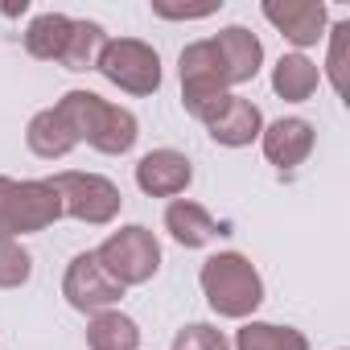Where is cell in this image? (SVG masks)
Masks as SVG:
<instances>
[{
    "mask_svg": "<svg viewBox=\"0 0 350 350\" xmlns=\"http://www.w3.org/2000/svg\"><path fill=\"white\" fill-rule=\"evenodd\" d=\"M54 107L66 120V128L75 132V140L79 144H91L103 157H124L140 140L136 116L128 107H120V103H107L95 91H66Z\"/></svg>",
    "mask_w": 350,
    "mask_h": 350,
    "instance_id": "6da1fadb",
    "label": "cell"
},
{
    "mask_svg": "<svg viewBox=\"0 0 350 350\" xmlns=\"http://www.w3.org/2000/svg\"><path fill=\"white\" fill-rule=\"evenodd\" d=\"M202 297L219 317L231 321H247L260 305H264V280L256 272V264L243 252H219L202 264L198 272Z\"/></svg>",
    "mask_w": 350,
    "mask_h": 350,
    "instance_id": "7a4b0ae2",
    "label": "cell"
},
{
    "mask_svg": "<svg viewBox=\"0 0 350 350\" xmlns=\"http://www.w3.org/2000/svg\"><path fill=\"white\" fill-rule=\"evenodd\" d=\"M178 75H182V103L194 120H211L223 99L231 95V79H227V66H223V54L211 38L202 42H190L178 58Z\"/></svg>",
    "mask_w": 350,
    "mask_h": 350,
    "instance_id": "3957f363",
    "label": "cell"
},
{
    "mask_svg": "<svg viewBox=\"0 0 350 350\" xmlns=\"http://www.w3.org/2000/svg\"><path fill=\"white\" fill-rule=\"evenodd\" d=\"M95 260L107 268V276L120 284V288H132V284H148L161 268V243L148 227L140 223H128L120 231H111L99 247H95Z\"/></svg>",
    "mask_w": 350,
    "mask_h": 350,
    "instance_id": "277c9868",
    "label": "cell"
},
{
    "mask_svg": "<svg viewBox=\"0 0 350 350\" xmlns=\"http://www.w3.org/2000/svg\"><path fill=\"white\" fill-rule=\"evenodd\" d=\"M50 186L58 190L62 198V219H79L87 227H107L116 223L120 206H124V194L111 178L103 173H79V169H66V173H54Z\"/></svg>",
    "mask_w": 350,
    "mask_h": 350,
    "instance_id": "5b68a950",
    "label": "cell"
},
{
    "mask_svg": "<svg viewBox=\"0 0 350 350\" xmlns=\"http://www.w3.org/2000/svg\"><path fill=\"white\" fill-rule=\"evenodd\" d=\"M95 70L111 87H120L128 95H152V91H161V58L140 38H111Z\"/></svg>",
    "mask_w": 350,
    "mask_h": 350,
    "instance_id": "8992f818",
    "label": "cell"
},
{
    "mask_svg": "<svg viewBox=\"0 0 350 350\" xmlns=\"http://www.w3.org/2000/svg\"><path fill=\"white\" fill-rule=\"evenodd\" d=\"M62 297L70 309L95 317L103 309H116V301L124 297V288L107 276V268L95 260V252H83L66 264V276H62Z\"/></svg>",
    "mask_w": 350,
    "mask_h": 350,
    "instance_id": "52a82bcc",
    "label": "cell"
},
{
    "mask_svg": "<svg viewBox=\"0 0 350 350\" xmlns=\"http://www.w3.org/2000/svg\"><path fill=\"white\" fill-rule=\"evenodd\" d=\"M194 182V165L178 148H152L136 161V186L148 198H178Z\"/></svg>",
    "mask_w": 350,
    "mask_h": 350,
    "instance_id": "ba28073f",
    "label": "cell"
},
{
    "mask_svg": "<svg viewBox=\"0 0 350 350\" xmlns=\"http://www.w3.org/2000/svg\"><path fill=\"white\" fill-rule=\"evenodd\" d=\"M260 13L268 25H276V33L284 42L297 46V54L325 38V5L321 0H268Z\"/></svg>",
    "mask_w": 350,
    "mask_h": 350,
    "instance_id": "9c48e42d",
    "label": "cell"
},
{
    "mask_svg": "<svg viewBox=\"0 0 350 350\" xmlns=\"http://www.w3.org/2000/svg\"><path fill=\"white\" fill-rule=\"evenodd\" d=\"M313 144H317V132H313V124L301 120V116L272 120V124H264V132H260V148H264L268 165H276V169H297V165H305L309 152H313Z\"/></svg>",
    "mask_w": 350,
    "mask_h": 350,
    "instance_id": "30bf717a",
    "label": "cell"
},
{
    "mask_svg": "<svg viewBox=\"0 0 350 350\" xmlns=\"http://www.w3.org/2000/svg\"><path fill=\"white\" fill-rule=\"evenodd\" d=\"M62 219V198L46 182H13V239L17 235H38Z\"/></svg>",
    "mask_w": 350,
    "mask_h": 350,
    "instance_id": "8fae6325",
    "label": "cell"
},
{
    "mask_svg": "<svg viewBox=\"0 0 350 350\" xmlns=\"http://www.w3.org/2000/svg\"><path fill=\"white\" fill-rule=\"evenodd\" d=\"M206 132H211V140L223 144V148H243V144L260 140V132H264V116H260V107H256L252 99L227 95L223 107L206 120Z\"/></svg>",
    "mask_w": 350,
    "mask_h": 350,
    "instance_id": "7c38bea8",
    "label": "cell"
},
{
    "mask_svg": "<svg viewBox=\"0 0 350 350\" xmlns=\"http://www.w3.org/2000/svg\"><path fill=\"white\" fill-rule=\"evenodd\" d=\"M211 42H215L219 54H223V66H227L231 87H243V83H252V79L260 75V66H264V46H260V38H256L252 29L227 25V29H219Z\"/></svg>",
    "mask_w": 350,
    "mask_h": 350,
    "instance_id": "4fadbf2b",
    "label": "cell"
},
{
    "mask_svg": "<svg viewBox=\"0 0 350 350\" xmlns=\"http://www.w3.org/2000/svg\"><path fill=\"white\" fill-rule=\"evenodd\" d=\"M165 231L173 243H182V247H206L215 235H223V227L215 223V215L190 198H173L165 206Z\"/></svg>",
    "mask_w": 350,
    "mask_h": 350,
    "instance_id": "5bb4252c",
    "label": "cell"
},
{
    "mask_svg": "<svg viewBox=\"0 0 350 350\" xmlns=\"http://www.w3.org/2000/svg\"><path fill=\"white\" fill-rule=\"evenodd\" d=\"M25 144H29V152L42 157V161H62L79 140H75V132L66 128V120L58 116V107H46V111H38V116L29 120Z\"/></svg>",
    "mask_w": 350,
    "mask_h": 350,
    "instance_id": "9a60e30c",
    "label": "cell"
},
{
    "mask_svg": "<svg viewBox=\"0 0 350 350\" xmlns=\"http://www.w3.org/2000/svg\"><path fill=\"white\" fill-rule=\"evenodd\" d=\"M107 42H111V38H107V29H103L99 21H75L66 46H62V54H58V62H62L66 70H75V75L95 70L99 58H103V50H107Z\"/></svg>",
    "mask_w": 350,
    "mask_h": 350,
    "instance_id": "2e32d148",
    "label": "cell"
},
{
    "mask_svg": "<svg viewBox=\"0 0 350 350\" xmlns=\"http://www.w3.org/2000/svg\"><path fill=\"white\" fill-rule=\"evenodd\" d=\"M317 83H321V70H317V62H309L305 54H280V62L272 66V91H276L280 99H288V103L313 99Z\"/></svg>",
    "mask_w": 350,
    "mask_h": 350,
    "instance_id": "e0dca14e",
    "label": "cell"
},
{
    "mask_svg": "<svg viewBox=\"0 0 350 350\" xmlns=\"http://www.w3.org/2000/svg\"><path fill=\"white\" fill-rule=\"evenodd\" d=\"M87 346L91 350H140V325L120 309H103L87 321Z\"/></svg>",
    "mask_w": 350,
    "mask_h": 350,
    "instance_id": "ac0fdd59",
    "label": "cell"
},
{
    "mask_svg": "<svg viewBox=\"0 0 350 350\" xmlns=\"http://www.w3.org/2000/svg\"><path fill=\"white\" fill-rule=\"evenodd\" d=\"M235 350H309V338L293 325L243 321V329L235 334Z\"/></svg>",
    "mask_w": 350,
    "mask_h": 350,
    "instance_id": "d6986e66",
    "label": "cell"
},
{
    "mask_svg": "<svg viewBox=\"0 0 350 350\" xmlns=\"http://www.w3.org/2000/svg\"><path fill=\"white\" fill-rule=\"evenodd\" d=\"M70 17H62V13H42V17H33L29 21V29H25V50L33 54V58H42V62H58V54H62V46H66V38H70Z\"/></svg>",
    "mask_w": 350,
    "mask_h": 350,
    "instance_id": "ffe728a7",
    "label": "cell"
},
{
    "mask_svg": "<svg viewBox=\"0 0 350 350\" xmlns=\"http://www.w3.org/2000/svg\"><path fill=\"white\" fill-rule=\"evenodd\" d=\"M329 54H325V75L334 83V91L346 99L350 95V21H338L329 33Z\"/></svg>",
    "mask_w": 350,
    "mask_h": 350,
    "instance_id": "44dd1931",
    "label": "cell"
},
{
    "mask_svg": "<svg viewBox=\"0 0 350 350\" xmlns=\"http://www.w3.org/2000/svg\"><path fill=\"white\" fill-rule=\"evenodd\" d=\"M33 276V256L17 239H0V288H21Z\"/></svg>",
    "mask_w": 350,
    "mask_h": 350,
    "instance_id": "7402d4cb",
    "label": "cell"
},
{
    "mask_svg": "<svg viewBox=\"0 0 350 350\" xmlns=\"http://www.w3.org/2000/svg\"><path fill=\"white\" fill-rule=\"evenodd\" d=\"M173 350H231V342L211 321H190L173 334Z\"/></svg>",
    "mask_w": 350,
    "mask_h": 350,
    "instance_id": "603a6c76",
    "label": "cell"
},
{
    "mask_svg": "<svg viewBox=\"0 0 350 350\" xmlns=\"http://www.w3.org/2000/svg\"><path fill=\"white\" fill-rule=\"evenodd\" d=\"M152 13L165 21H202L211 13H219V0H206V5H169V0H152Z\"/></svg>",
    "mask_w": 350,
    "mask_h": 350,
    "instance_id": "cb8c5ba5",
    "label": "cell"
},
{
    "mask_svg": "<svg viewBox=\"0 0 350 350\" xmlns=\"http://www.w3.org/2000/svg\"><path fill=\"white\" fill-rule=\"evenodd\" d=\"M0 239H13V178L0 173Z\"/></svg>",
    "mask_w": 350,
    "mask_h": 350,
    "instance_id": "d4e9b609",
    "label": "cell"
},
{
    "mask_svg": "<svg viewBox=\"0 0 350 350\" xmlns=\"http://www.w3.org/2000/svg\"><path fill=\"white\" fill-rule=\"evenodd\" d=\"M29 9V0H21V5H5V17H21Z\"/></svg>",
    "mask_w": 350,
    "mask_h": 350,
    "instance_id": "484cf974",
    "label": "cell"
}]
</instances>
